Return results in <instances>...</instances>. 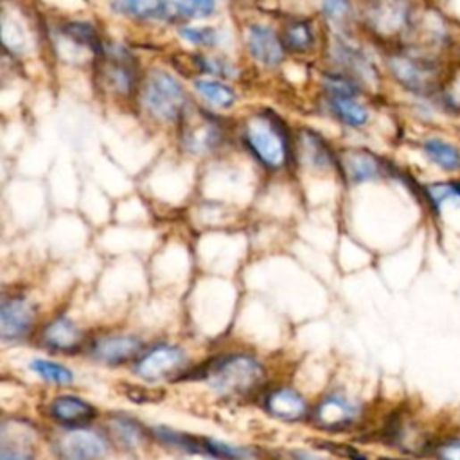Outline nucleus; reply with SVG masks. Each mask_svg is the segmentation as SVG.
I'll return each instance as SVG.
<instances>
[{"label": "nucleus", "mask_w": 460, "mask_h": 460, "mask_svg": "<svg viewBox=\"0 0 460 460\" xmlns=\"http://www.w3.org/2000/svg\"><path fill=\"white\" fill-rule=\"evenodd\" d=\"M314 44H315V33L305 21L291 22L286 28V37H284L286 49H291L293 53H305L314 47Z\"/></svg>", "instance_id": "obj_23"}, {"label": "nucleus", "mask_w": 460, "mask_h": 460, "mask_svg": "<svg viewBox=\"0 0 460 460\" xmlns=\"http://www.w3.org/2000/svg\"><path fill=\"white\" fill-rule=\"evenodd\" d=\"M195 88L197 92L209 101L213 106H220V108H230L236 103V92L220 83V81H209V79H197L195 81Z\"/></svg>", "instance_id": "obj_22"}, {"label": "nucleus", "mask_w": 460, "mask_h": 460, "mask_svg": "<svg viewBox=\"0 0 460 460\" xmlns=\"http://www.w3.org/2000/svg\"><path fill=\"white\" fill-rule=\"evenodd\" d=\"M182 6L188 15L207 17L214 12V0H188V3Z\"/></svg>", "instance_id": "obj_33"}, {"label": "nucleus", "mask_w": 460, "mask_h": 460, "mask_svg": "<svg viewBox=\"0 0 460 460\" xmlns=\"http://www.w3.org/2000/svg\"><path fill=\"white\" fill-rule=\"evenodd\" d=\"M29 367L35 374H38L40 378H44L46 381L54 383V385H69L74 381V372L58 362L35 358L29 364Z\"/></svg>", "instance_id": "obj_24"}, {"label": "nucleus", "mask_w": 460, "mask_h": 460, "mask_svg": "<svg viewBox=\"0 0 460 460\" xmlns=\"http://www.w3.org/2000/svg\"><path fill=\"white\" fill-rule=\"evenodd\" d=\"M142 101L147 112L166 122L180 121L188 110V96L179 79L170 72L151 71L144 81Z\"/></svg>", "instance_id": "obj_4"}, {"label": "nucleus", "mask_w": 460, "mask_h": 460, "mask_svg": "<svg viewBox=\"0 0 460 460\" xmlns=\"http://www.w3.org/2000/svg\"><path fill=\"white\" fill-rule=\"evenodd\" d=\"M144 351L146 344L135 335H108L96 339L88 346L90 358L108 367H121L126 364L133 365Z\"/></svg>", "instance_id": "obj_10"}, {"label": "nucleus", "mask_w": 460, "mask_h": 460, "mask_svg": "<svg viewBox=\"0 0 460 460\" xmlns=\"http://www.w3.org/2000/svg\"><path fill=\"white\" fill-rule=\"evenodd\" d=\"M364 405L342 392L324 396L312 410L314 424L322 431L342 433L353 430L364 419Z\"/></svg>", "instance_id": "obj_7"}, {"label": "nucleus", "mask_w": 460, "mask_h": 460, "mask_svg": "<svg viewBox=\"0 0 460 460\" xmlns=\"http://www.w3.org/2000/svg\"><path fill=\"white\" fill-rule=\"evenodd\" d=\"M65 35L71 37L74 42L92 49L94 53L101 54L105 49L101 47V42H99V37H97V31L87 24V22H71L67 24L65 28Z\"/></svg>", "instance_id": "obj_26"}, {"label": "nucleus", "mask_w": 460, "mask_h": 460, "mask_svg": "<svg viewBox=\"0 0 460 460\" xmlns=\"http://www.w3.org/2000/svg\"><path fill=\"white\" fill-rule=\"evenodd\" d=\"M198 380H204L218 394L227 397H247L263 387L266 371L259 360L248 355H227L207 362Z\"/></svg>", "instance_id": "obj_2"}, {"label": "nucleus", "mask_w": 460, "mask_h": 460, "mask_svg": "<svg viewBox=\"0 0 460 460\" xmlns=\"http://www.w3.org/2000/svg\"><path fill=\"white\" fill-rule=\"evenodd\" d=\"M40 344L51 353L76 355L85 346V335L71 319L54 317L44 326L40 333Z\"/></svg>", "instance_id": "obj_15"}, {"label": "nucleus", "mask_w": 460, "mask_h": 460, "mask_svg": "<svg viewBox=\"0 0 460 460\" xmlns=\"http://www.w3.org/2000/svg\"><path fill=\"white\" fill-rule=\"evenodd\" d=\"M389 69L406 92L424 101H437L446 85L440 60L414 49L390 54Z\"/></svg>", "instance_id": "obj_3"}, {"label": "nucleus", "mask_w": 460, "mask_h": 460, "mask_svg": "<svg viewBox=\"0 0 460 460\" xmlns=\"http://www.w3.org/2000/svg\"><path fill=\"white\" fill-rule=\"evenodd\" d=\"M37 308L24 295L4 297L0 304V337L6 342L24 340L35 328Z\"/></svg>", "instance_id": "obj_9"}, {"label": "nucleus", "mask_w": 460, "mask_h": 460, "mask_svg": "<svg viewBox=\"0 0 460 460\" xmlns=\"http://www.w3.org/2000/svg\"><path fill=\"white\" fill-rule=\"evenodd\" d=\"M304 147L308 149L305 153H308L312 163L317 166H326L330 164L331 161V153L328 151V146L326 142L321 138V135L314 133V131H308V135H304Z\"/></svg>", "instance_id": "obj_27"}, {"label": "nucleus", "mask_w": 460, "mask_h": 460, "mask_svg": "<svg viewBox=\"0 0 460 460\" xmlns=\"http://www.w3.org/2000/svg\"><path fill=\"white\" fill-rule=\"evenodd\" d=\"M180 35L195 44V46H204V47H209V46H214L216 40H218V35L214 29L211 28H184L180 31Z\"/></svg>", "instance_id": "obj_30"}, {"label": "nucleus", "mask_w": 460, "mask_h": 460, "mask_svg": "<svg viewBox=\"0 0 460 460\" xmlns=\"http://www.w3.org/2000/svg\"><path fill=\"white\" fill-rule=\"evenodd\" d=\"M340 166L346 179L353 184H365L383 177H396L394 166L367 149H347L342 155Z\"/></svg>", "instance_id": "obj_11"}, {"label": "nucleus", "mask_w": 460, "mask_h": 460, "mask_svg": "<svg viewBox=\"0 0 460 460\" xmlns=\"http://www.w3.org/2000/svg\"><path fill=\"white\" fill-rule=\"evenodd\" d=\"M248 49L257 63L272 69L284 60L286 47L270 28L255 24L248 31Z\"/></svg>", "instance_id": "obj_18"}, {"label": "nucleus", "mask_w": 460, "mask_h": 460, "mask_svg": "<svg viewBox=\"0 0 460 460\" xmlns=\"http://www.w3.org/2000/svg\"><path fill=\"white\" fill-rule=\"evenodd\" d=\"M322 10L330 21H342L349 15L351 4L349 0H324Z\"/></svg>", "instance_id": "obj_31"}, {"label": "nucleus", "mask_w": 460, "mask_h": 460, "mask_svg": "<svg viewBox=\"0 0 460 460\" xmlns=\"http://www.w3.org/2000/svg\"><path fill=\"white\" fill-rule=\"evenodd\" d=\"M53 449L58 460H103L110 449V440L88 426L67 428L56 435Z\"/></svg>", "instance_id": "obj_8"}, {"label": "nucleus", "mask_w": 460, "mask_h": 460, "mask_svg": "<svg viewBox=\"0 0 460 460\" xmlns=\"http://www.w3.org/2000/svg\"><path fill=\"white\" fill-rule=\"evenodd\" d=\"M263 408L264 412L282 422H302L312 417V408L305 401V397L289 389V387H279L275 390H270L263 397Z\"/></svg>", "instance_id": "obj_14"}, {"label": "nucleus", "mask_w": 460, "mask_h": 460, "mask_svg": "<svg viewBox=\"0 0 460 460\" xmlns=\"http://www.w3.org/2000/svg\"><path fill=\"white\" fill-rule=\"evenodd\" d=\"M319 447L322 449H328L330 453L333 455H339L346 460H371L367 453H364L362 449L355 447V446H349V444H337V442H331V440H314Z\"/></svg>", "instance_id": "obj_28"}, {"label": "nucleus", "mask_w": 460, "mask_h": 460, "mask_svg": "<svg viewBox=\"0 0 460 460\" xmlns=\"http://www.w3.org/2000/svg\"><path fill=\"white\" fill-rule=\"evenodd\" d=\"M426 460H460V426L444 424L433 440Z\"/></svg>", "instance_id": "obj_20"}, {"label": "nucleus", "mask_w": 460, "mask_h": 460, "mask_svg": "<svg viewBox=\"0 0 460 460\" xmlns=\"http://www.w3.org/2000/svg\"><path fill=\"white\" fill-rule=\"evenodd\" d=\"M113 12L137 21H175L186 15L184 6L170 0H113Z\"/></svg>", "instance_id": "obj_16"}, {"label": "nucleus", "mask_w": 460, "mask_h": 460, "mask_svg": "<svg viewBox=\"0 0 460 460\" xmlns=\"http://www.w3.org/2000/svg\"><path fill=\"white\" fill-rule=\"evenodd\" d=\"M335 115L349 128H364L369 122V110L356 99H331Z\"/></svg>", "instance_id": "obj_21"}, {"label": "nucleus", "mask_w": 460, "mask_h": 460, "mask_svg": "<svg viewBox=\"0 0 460 460\" xmlns=\"http://www.w3.org/2000/svg\"><path fill=\"white\" fill-rule=\"evenodd\" d=\"M182 121H184L182 138L188 149L195 153H205L218 147L223 131H222V124L213 113L200 112V110L189 113L186 110Z\"/></svg>", "instance_id": "obj_13"}, {"label": "nucleus", "mask_w": 460, "mask_h": 460, "mask_svg": "<svg viewBox=\"0 0 460 460\" xmlns=\"http://www.w3.org/2000/svg\"><path fill=\"white\" fill-rule=\"evenodd\" d=\"M422 155L446 175L460 173V147L442 137H428L421 144Z\"/></svg>", "instance_id": "obj_19"}, {"label": "nucleus", "mask_w": 460, "mask_h": 460, "mask_svg": "<svg viewBox=\"0 0 460 460\" xmlns=\"http://www.w3.org/2000/svg\"><path fill=\"white\" fill-rule=\"evenodd\" d=\"M324 88L331 96V99H356L360 92L358 83L346 74L324 76Z\"/></svg>", "instance_id": "obj_25"}, {"label": "nucleus", "mask_w": 460, "mask_h": 460, "mask_svg": "<svg viewBox=\"0 0 460 460\" xmlns=\"http://www.w3.org/2000/svg\"><path fill=\"white\" fill-rule=\"evenodd\" d=\"M49 417L63 428H83L97 417V408L78 396H58L49 403Z\"/></svg>", "instance_id": "obj_17"}, {"label": "nucleus", "mask_w": 460, "mask_h": 460, "mask_svg": "<svg viewBox=\"0 0 460 460\" xmlns=\"http://www.w3.org/2000/svg\"><path fill=\"white\" fill-rule=\"evenodd\" d=\"M115 430L119 433V437L124 440V444L133 446L138 439L144 437V430L140 428V424L131 419V417H124V419H117L115 421Z\"/></svg>", "instance_id": "obj_29"}, {"label": "nucleus", "mask_w": 460, "mask_h": 460, "mask_svg": "<svg viewBox=\"0 0 460 460\" xmlns=\"http://www.w3.org/2000/svg\"><path fill=\"white\" fill-rule=\"evenodd\" d=\"M126 396L135 401L137 405H142V403H157L161 401L163 396H159V392H153L151 389H142V387H128L126 390Z\"/></svg>", "instance_id": "obj_32"}, {"label": "nucleus", "mask_w": 460, "mask_h": 460, "mask_svg": "<svg viewBox=\"0 0 460 460\" xmlns=\"http://www.w3.org/2000/svg\"><path fill=\"white\" fill-rule=\"evenodd\" d=\"M0 460H33V456H29L24 451L12 449L10 446H4L3 447V456H0Z\"/></svg>", "instance_id": "obj_34"}, {"label": "nucleus", "mask_w": 460, "mask_h": 460, "mask_svg": "<svg viewBox=\"0 0 460 460\" xmlns=\"http://www.w3.org/2000/svg\"><path fill=\"white\" fill-rule=\"evenodd\" d=\"M374 460H417V458H412L406 455H380Z\"/></svg>", "instance_id": "obj_36"}, {"label": "nucleus", "mask_w": 460, "mask_h": 460, "mask_svg": "<svg viewBox=\"0 0 460 460\" xmlns=\"http://www.w3.org/2000/svg\"><path fill=\"white\" fill-rule=\"evenodd\" d=\"M291 456H293V460H321V458H317L315 455H312V453H308V451H300V449L293 451Z\"/></svg>", "instance_id": "obj_35"}, {"label": "nucleus", "mask_w": 460, "mask_h": 460, "mask_svg": "<svg viewBox=\"0 0 460 460\" xmlns=\"http://www.w3.org/2000/svg\"><path fill=\"white\" fill-rule=\"evenodd\" d=\"M243 142L255 161L270 171L286 168L293 155L286 124L270 110L255 113L247 121Z\"/></svg>", "instance_id": "obj_1"}, {"label": "nucleus", "mask_w": 460, "mask_h": 460, "mask_svg": "<svg viewBox=\"0 0 460 460\" xmlns=\"http://www.w3.org/2000/svg\"><path fill=\"white\" fill-rule=\"evenodd\" d=\"M188 365V355L182 347L173 344H155L146 347L140 358L131 365L133 374L147 383L173 380L182 374Z\"/></svg>", "instance_id": "obj_6"}, {"label": "nucleus", "mask_w": 460, "mask_h": 460, "mask_svg": "<svg viewBox=\"0 0 460 460\" xmlns=\"http://www.w3.org/2000/svg\"><path fill=\"white\" fill-rule=\"evenodd\" d=\"M415 12L410 0H371L365 22L380 38H406Z\"/></svg>", "instance_id": "obj_5"}, {"label": "nucleus", "mask_w": 460, "mask_h": 460, "mask_svg": "<svg viewBox=\"0 0 460 460\" xmlns=\"http://www.w3.org/2000/svg\"><path fill=\"white\" fill-rule=\"evenodd\" d=\"M101 78L117 94L128 96L137 85V67L130 53L112 47L101 53Z\"/></svg>", "instance_id": "obj_12"}]
</instances>
